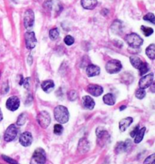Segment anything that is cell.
<instances>
[{
  "label": "cell",
  "mask_w": 155,
  "mask_h": 164,
  "mask_svg": "<svg viewBox=\"0 0 155 164\" xmlns=\"http://www.w3.org/2000/svg\"><path fill=\"white\" fill-rule=\"evenodd\" d=\"M54 117L60 124H64L68 122L70 115H69L68 110L66 107L59 105V106H57L54 110Z\"/></svg>",
  "instance_id": "obj_1"
},
{
  "label": "cell",
  "mask_w": 155,
  "mask_h": 164,
  "mask_svg": "<svg viewBox=\"0 0 155 164\" xmlns=\"http://www.w3.org/2000/svg\"><path fill=\"white\" fill-rule=\"evenodd\" d=\"M125 40L130 47L133 49H138L143 44V39L137 34H128L125 38Z\"/></svg>",
  "instance_id": "obj_2"
},
{
  "label": "cell",
  "mask_w": 155,
  "mask_h": 164,
  "mask_svg": "<svg viewBox=\"0 0 155 164\" xmlns=\"http://www.w3.org/2000/svg\"><path fill=\"white\" fill-rule=\"evenodd\" d=\"M96 135H97V142L99 146H105L110 140V135L108 131L105 130L104 128L98 127L96 129Z\"/></svg>",
  "instance_id": "obj_3"
},
{
  "label": "cell",
  "mask_w": 155,
  "mask_h": 164,
  "mask_svg": "<svg viewBox=\"0 0 155 164\" xmlns=\"http://www.w3.org/2000/svg\"><path fill=\"white\" fill-rule=\"evenodd\" d=\"M46 162V155L44 150L38 148L33 153L31 164H45Z\"/></svg>",
  "instance_id": "obj_4"
},
{
  "label": "cell",
  "mask_w": 155,
  "mask_h": 164,
  "mask_svg": "<svg viewBox=\"0 0 155 164\" xmlns=\"http://www.w3.org/2000/svg\"><path fill=\"white\" fill-rule=\"evenodd\" d=\"M122 64L118 60H111L108 61L105 65V70L108 73H117L122 69Z\"/></svg>",
  "instance_id": "obj_5"
},
{
  "label": "cell",
  "mask_w": 155,
  "mask_h": 164,
  "mask_svg": "<svg viewBox=\"0 0 155 164\" xmlns=\"http://www.w3.org/2000/svg\"><path fill=\"white\" fill-rule=\"evenodd\" d=\"M37 122L42 128L46 129V128L49 127L51 123L50 114L46 111H41L37 115Z\"/></svg>",
  "instance_id": "obj_6"
},
{
  "label": "cell",
  "mask_w": 155,
  "mask_h": 164,
  "mask_svg": "<svg viewBox=\"0 0 155 164\" xmlns=\"http://www.w3.org/2000/svg\"><path fill=\"white\" fill-rule=\"evenodd\" d=\"M18 133V129L15 124H11L8 126L4 133V140L7 142L12 141L15 139Z\"/></svg>",
  "instance_id": "obj_7"
},
{
  "label": "cell",
  "mask_w": 155,
  "mask_h": 164,
  "mask_svg": "<svg viewBox=\"0 0 155 164\" xmlns=\"http://www.w3.org/2000/svg\"><path fill=\"white\" fill-rule=\"evenodd\" d=\"M24 24L28 31L31 30L34 25V13L31 9L27 10L24 15Z\"/></svg>",
  "instance_id": "obj_8"
},
{
  "label": "cell",
  "mask_w": 155,
  "mask_h": 164,
  "mask_svg": "<svg viewBox=\"0 0 155 164\" xmlns=\"http://www.w3.org/2000/svg\"><path fill=\"white\" fill-rule=\"evenodd\" d=\"M25 43H26V47L28 49H33L35 48L37 45V40L36 38V36L34 32L33 31H27L25 34Z\"/></svg>",
  "instance_id": "obj_9"
},
{
  "label": "cell",
  "mask_w": 155,
  "mask_h": 164,
  "mask_svg": "<svg viewBox=\"0 0 155 164\" xmlns=\"http://www.w3.org/2000/svg\"><path fill=\"white\" fill-rule=\"evenodd\" d=\"M153 73H150L149 74L145 75V76H143L140 79L139 82H138V85L141 88H147L148 87L150 86L152 83H153Z\"/></svg>",
  "instance_id": "obj_10"
},
{
  "label": "cell",
  "mask_w": 155,
  "mask_h": 164,
  "mask_svg": "<svg viewBox=\"0 0 155 164\" xmlns=\"http://www.w3.org/2000/svg\"><path fill=\"white\" fill-rule=\"evenodd\" d=\"M20 107V99L17 96H11L6 101V108L11 111H15Z\"/></svg>",
  "instance_id": "obj_11"
},
{
  "label": "cell",
  "mask_w": 155,
  "mask_h": 164,
  "mask_svg": "<svg viewBox=\"0 0 155 164\" xmlns=\"http://www.w3.org/2000/svg\"><path fill=\"white\" fill-rule=\"evenodd\" d=\"M19 141L21 144L24 147H29L31 145L33 142V136L32 134L29 132H24L20 135Z\"/></svg>",
  "instance_id": "obj_12"
},
{
  "label": "cell",
  "mask_w": 155,
  "mask_h": 164,
  "mask_svg": "<svg viewBox=\"0 0 155 164\" xmlns=\"http://www.w3.org/2000/svg\"><path fill=\"white\" fill-rule=\"evenodd\" d=\"M87 92L94 97H98L103 93L104 90L101 85L91 84V85H89L88 87H87Z\"/></svg>",
  "instance_id": "obj_13"
},
{
  "label": "cell",
  "mask_w": 155,
  "mask_h": 164,
  "mask_svg": "<svg viewBox=\"0 0 155 164\" xmlns=\"http://www.w3.org/2000/svg\"><path fill=\"white\" fill-rule=\"evenodd\" d=\"M90 144L88 140L85 138H82L79 140L78 144V151L80 153H85L89 150Z\"/></svg>",
  "instance_id": "obj_14"
},
{
  "label": "cell",
  "mask_w": 155,
  "mask_h": 164,
  "mask_svg": "<svg viewBox=\"0 0 155 164\" xmlns=\"http://www.w3.org/2000/svg\"><path fill=\"white\" fill-rule=\"evenodd\" d=\"M82 105L83 106L84 108L88 110H92L95 108V101L93 100V98L90 96H84L82 99Z\"/></svg>",
  "instance_id": "obj_15"
},
{
  "label": "cell",
  "mask_w": 155,
  "mask_h": 164,
  "mask_svg": "<svg viewBox=\"0 0 155 164\" xmlns=\"http://www.w3.org/2000/svg\"><path fill=\"white\" fill-rule=\"evenodd\" d=\"M132 122H133V119L130 117L123 119L119 123V129L121 132H124L128 129V127H129V126L132 124Z\"/></svg>",
  "instance_id": "obj_16"
},
{
  "label": "cell",
  "mask_w": 155,
  "mask_h": 164,
  "mask_svg": "<svg viewBox=\"0 0 155 164\" xmlns=\"http://www.w3.org/2000/svg\"><path fill=\"white\" fill-rule=\"evenodd\" d=\"M86 73L88 76L92 77V76H96L99 75L100 73V68L97 65L94 64H89L86 67Z\"/></svg>",
  "instance_id": "obj_17"
},
{
  "label": "cell",
  "mask_w": 155,
  "mask_h": 164,
  "mask_svg": "<svg viewBox=\"0 0 155 164\" xmlns=\"http://www.w3.org/2000/svg\"><path fill=\"white\" fill-rule=\"evenodd\" d=\"M97 5V0H81V5L87 10L94 9Z\"/></svg>",
  "instance_id": "obj_18"
},
{
  "label": "cell",
  "mask_w": 155,
  "mask_h": 164,
  "mask_svg": "<svg viewBox=\"0 0 155 164\" xmlns=\"http://www.w3.org/2000/svg\"><path fill=\"white\" fill-rule=\"evenodd\" d=\"M41 87L45 92L49 93L55 88V83H54V82L52 80L49 79V80L44 81V82L41 84Z\"/></svg>",
  "instance_id": "obj_19"
},
{
  "label": "cell",
  "mask_w": 155,
  "mask_h": 164,
  "mask_svg": "<svg viewBox=\"0 0 155 164\" xmlns=\"http://www.w3.org/2000/svg\"><path fill=\"white\" fill-rule=\"evenodd\" d=\"M103 101L106 105L111 106V105H114L116 103V98L111 93H108L103 97Z\"/></svg>",
  "instance_id": "obj_20"
},
{
  "label": "cell",
  "mask_w": 155,
  "mask_h": 164,
  "mask_svg": "<svg viewBox=\"0 0 155 164\" xmlns=\"http://www.w3.org/2000/svg\"><path fill=\"white\" fill-rule=\"evenodd\" d=\"M129 60H130V63L132 64V65L136 69L139 68V67L143 62L141 60V58L138 56H137V55H132V56L129 58Z\"/></svg>",
  "instance_id": "obj_21"
},
{
  "label": "cell",
  "mask_w": 155,
  "mask_h": 164,
  "mask_svg": "<svg viewBox=\"0 0 155 164\" xmlns=\"http://www.w3.org/2000/svg\"><path fill=\"white\" fill-rule=\"evenodd\" d=\"M145 53L147 56L150 58V60H154L155 58V45L150 44L147 47L145 50Z\"/></svg>",
  "instance_id": "obj_22"
},
{
  "label": "cell",
  "mask_w": 155,
  "mask_h": 164,
  "mask_svg": "<svg viewBox=\"0 0 155 164\" xmlns=\"http://www.w3.org/2000/svg\"><path fill=\"white\" fill-rule=\"evenodd\" d=\"M145 127H143L141 128V129H138V132L136 133V135H135V136L134 137L135 138V144H138V143L141 142V141H142L143 138H144V133H145Z\"/></svg>",
  "instance_id": "obj_23"
},
{
  "label": "cell",
  "mask_w": 155,
  "mask_h": 164,
  "mask_svg": "<svg viewBox=\"0 0 155 164\" xmlns=\"http://www.w3.org/2000/svg\"><path fill=\"white\" fill-rule=\"evenodd\" d=\"M141 32H142V34H144V37H150V36L152 35L153 33V30L152 29V28L148 27L141 26Z\"/></svg>",
  "instance_id": "obj_24"
},
{
  "label": "cell",
  "mask_w": 155,
  "mask_h": 164,
  "mask_svg": "<svg viewBox=\"0 0 155 164\" xmlns=\"http://www.w3.org/2000/svg\"><path fill=\"white\" fill-rule=\"evenodd\" d=\"M149 65L145 62H142V64H141V66L139 67L138 70H139L140 72V75L143 76L144 74H145L146 73L149 71Z\"/></svg>",
  "instance_id": "obj_25"
},
{
  "label": "cell",
  "mask_w": 155,
  "mask_h": 164,
  "mask_svg": "<svg viewBox=\"0 0 155 164\" xmlns=\"http://www.w3.org/2000/svg\"><path fill=\"white\" fill-rule=\"evenodd\" d=\"M58 36H59V31L57 28H53V29L50 30L49 31V37L52 40H55L58 39Z\"/></svg>",
  "instance_id": "obj_26"
},
{
  "label": "cell",
  "mask_w": 155,
  "mask_h": 164,
  "mask_svg": "<svg viewBox=\"0 0 155 164\" xmlns=\"http://www.w3.org/2000/svg\"><path fill=\"white\" fill-rule=\"evenodd\" d=\"M146 95V92L144 88H138L135 92V97L138 99H143Z\"/></svg>",
  "instance_id": "obj_27"
},
{
  "label": "cell",
  "mask_w": 155,
  "mask_h": 164,
  "mask_svg": "<svg viewBox=\"0 0 155 164\" xmlns=\"http://www.w3.org/2000/svg\"><path fill=\"white\" fill-rule=\"evenodd\" d=\"M143 19H144V21H146L150 22V23H152L153 24H155V17L153 13H147V14H145V15L143 17Z\"/></svg>",
  "instance_id": "obj_28"
},
{
  "label": "cell",
  "mask_w": 155,
  "mask_h": 164,
  "mask_svg": "<svg viewBox=\"0 0 155 164\" xmlns=\"http://www.w3.org/2000/svg\"><path fill=\"white\" fill-rule=\"evenodd\" d=\"M27 120V116L25 114H21L18 116L17 120V125L18 126H22V125L26 123Z\"/></svg>",
  "instance_id": "obj_29"
},
{
  "label": "cell",
  "mask_w": 155,
  "mask_h": 164,
  "mask_svg": "<svg viewBox=\"0 0 155 164\" xmlns=\"http://www.w3.org/2000/svg\"><path fill=\"white\" fill-rule=\"evenodd\" d=\"M64 131V128L61 124H56L54 126V133L57 135H60L62 134Z\"/></svg>",
  "instance_id": "obj_30"
},
{
  "label": "cell",
  "mask_w": 155,
  "mask_h": 164,
  "mask_svg": "<svg viewBox=\"0 0 155 164\" xmlns=\"http://www.w3.org/2000/svg\"><path fill=\"white\" fill-rule=\"evenodd\" d=\"M115 151L117 153H122V152L125 151L124 145H123V141H120L119 143H117L115 147Z\"/></svg>",
  "instance_id": "obj_31"
},
{
  "label": "cell",
  "mask_w": 155,
  "mask_h": 164,
  "mask_svg": "<svg viewBox=\"0 0 155 164\" xmlns=\"http://www.w3.org/2000/svg\"><path fill=\"white\" fill-rule=\"evenodd\" d=\"M67 97H68L69 100L73 101H75L77 98L78 94L77 92H76V91H75V90H71V91L69 92L68 94H67Z\"/></svg>",
  "instance_id": "obj_32"
},
{
  "label": "cell",
  "mask_w": 155,
  "mask_h": 164,
  "mask_svg": "<svg viewBox=\"0 0 155 164\" xmlns=\"http://www.w3.org/2000/svg\"><path fill=\"white\" fill-rule=\"evenodd\" d=\"M122 79H123V82L126 84H129L130 82H132L133 81V76L131 74H129V77H127V73H124V74L122 76Z\"/></svg>",
  "instance_id": "obj_33"
},
{
  "label": "cell",
  "mask_w": 155,
  "mask_h": 164,
  "mask_svg": "<svg viewBox=\"0 0 155 164\" xmlns=\"http://www.w3.org/2000/svg\"><path fill=\"white\" fill-rule=\"evenodd\" d=\"M64 42L67 46H71L74 43V38L70 35H67L64 37Z\"/></svg>",
  "instance_id": "obj_34"
},
{
  "label": "cell",
  "mask_w": 155,
  "mask_h": 164,
  "mask_svg": "<svg viewBox=\"0 0 155 164\" xmlns=\"http://www.w3.org/2000/svg\"><path fill=\"white\" fill-rule=\"evenodd\" d=\"M155 161V154L154 153H152L151 155H150L149 156H147L144 161V164H154Z\"/></svg>",
  "instance_id": "obj_35"
},
{
  "label": "cell",
  "mask_w": 155,
  "mask_h": 164,
  "mask_svg": "<svg viewBox=\"0 0 155 164\" xmlns=\"http://www.w3.org/2000/svg\"><path fill=\"white\" fill-rule=\"evenodd\" d=\"M2 159L5 161V162H8V163H10V164H19L18 161H16L15 159H12V158L9 157V156H8L2 155Z\"/></svg>",
  "instance_id": "obj_36"
},
{
  "label": "cell",
  "mask_w": 155,
  "mask_h": 164,
  "mask_svg": "<svg viewBox=\"0 0 155 164\" xmlns=\"http://www.w3.org/2000/svg\"><path fill=\"white\" fill-rule=\"evenodd\" d=\"M123 145H124L125 151H129L132 147V141L129 139H126V141H123Z\"/></svg>",
  "instance_id": "obj_37"
},
{
  "label": "cell",
  "mask_w": 155,
  "mask_h": 164,
  "mask_svg": "<svg viewBox=\"0 0 155 164\" xmlns=\"http://www.w3.org/2000/svg\"><path fill=\"white\" fill-rule=\"evenodd\" d=\"M9 91V85H8V82L3 83L2 87V94H6Z\"/></svg>",
  "instance_id": "obj_38"
},
{
  "label": "cell",
  "mask_w": 155,
  "mask_h": 164,
  "mask_svg": "<svg viewBox=\"0 0 155 164\" xmlns=\"http://www.w3.org/2000/svg\"><path fill=\"white\" fill-rule=\"evenodd\" d=\"M138 129H139V128H138V126H135V128H134V129L132 131H131L130 132V136L132 137V138H134V137L135 136V135H136V133L138 132Z\"/></svg>",
  "instance_id": "obj_39"
},
{
  "label": "cell",
  "mask_w": 155,
  "mask_h": 164,
  "mask_svg": "<svg viewBox=\"0 0 155 164\" xmlns=\"http://www.w3.org/2000/svg\"><path fill=\"white\" fill-rule=\"evenodd\" d=\"M44 6L46 7V8H49V9H51V8H52V1H50V0H48L47 2H46L44 3Z\"/></svg>",
  "instance_id": "obj_40"
},
{
  "label": "cell",
  "mask_w": 155,
  "mask_h": 164,
  "mask_svg": "<svg viewBox=\"0 0 155 164\" xmlns=\"http://www.w3.org/2000/svg\"><path fill=\"white\" fill-rule=\"evenodd\" d=\"M30 78H26L25 79H24V82H23V85H24V87L26 88H28L30 86Z\"/></svg>",
  "instance_id": "obj_41"
},
{
  "label": "cell",
  "mask_w": 155,
  "mask_h": 164,
  "mask_svg": "<svg viewBox=\"0 0 155 164\" xmlns=\"http://www.w3.org/2000/svg\"><path fill=\"white\" fill-rule=\"evenodd\" d=\"M2 119H3V115H2V111H1V109H0V122L2 121Z\"/></svg>",
  "instance_id": "obj_42"
},
{
  "label": "cell",
  "mask_w": 155,
  "mask_h": 164,
  "mask_svg": "<svg viewBox=\"0 0 155 164\" xmlns=\"http://www.w3.org/2000/svg\"><path fill=\"white\" fill-rule=\"evenodd\" d=\"M126 107L125 106V105H123V106L120 107V110L122 111H123V110H124V109H126Z\"/></svg>",
  "instance_id": "obj_43"
},
{
  "label": "cell",
  "mask_w": 155,
  "mask_h": 164,
  "mask_svg": "<svg viewBox=\"0 0 155 164\" xmlns=\"http://www.w3.org/2000/svg\"><path fill=\"white\" fill-rule=\"evenodd\" d=\"M0 76H1V72H0Z\"/></svg>",
  "instance_id": "obj_44"
}]
</instances>
